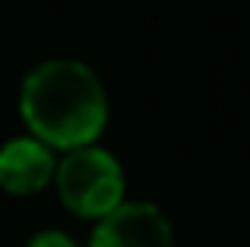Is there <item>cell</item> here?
I'll return each instance as SVG.
<instances>
[{
  "label": "cell",
  "mask_w": 250,
  "mask_h": 247,
  "mask_svg": "<svg viewBox=\"0 0 250 247\" xmlns=\"http://www.w3.org/2000/svg\"><path fill=\"white\" fill-rule=\"evenodd\" d=\"M19 114L29 136L54 152L95 146L108 127V92L98 73L73 57H48L25 73Z\"/></svg>",
  "instance_id": "cell-1"
},
{
  "label": "cell",
  "mask_w": 250,
  "mask_h": 247,
  "mask_svg": "<svg viewBox=\"0 0 250 247\" xmlns=\"http://www.w3.org/2000/svg\"><path fill=\"white\" fill-rule=\"evenodd\" d=\"M57 152L35 136H16L0 146V190L10 197H32L54 184Z\"/></svg>",
  "instance_id": "cell-4"
},
{
  "label": "cell",
  "mask_w": 250,
  "mask_h": 247,
  "mask_svg": "<svg viewBox=\"0 0 250 247\" xmlns=\"http://www.w3.org/2000/svg\"><path fill=\"white\" fill-rule=\"evenodd\" d=\"M54 187L61 203L73 216L92 222L111 216L127 200V178L121 162L98 143L63 152V159H57Z\"/></svg>",
  "instance_id": "cell-2"
},
{
  "label": "cell",
  "mask_w": 250,
  "mask_h": 247,
  "mask_svg": "<svg viewBox=\"0 0 250 247\" xmlns=\"http://www.w3.org/2000/svg\"><path fill=\"white\" fill-rule=\"evenodd\" d=\"M25 247H80L73 241V238L67 235V231H57V228H48V231H38V235H32Z\"/></svg>",
  "instance_id": "cell-5"
},
{
  "label": "cell",
  "mask_w": 250,
  "mask_h": 247,
  "mask_svg": "<svg viewBox=\"0 0 250 247\" xmlns=\"http://www.w3.org/2000/svg\"><path fill=\"white\" fill-rule=\"evenodd\" d=\"M89 247H174V225L155 203L124 200L95 222Z\"/></svg>",
  "instance_id": "cell-3"
}]
</instances>
